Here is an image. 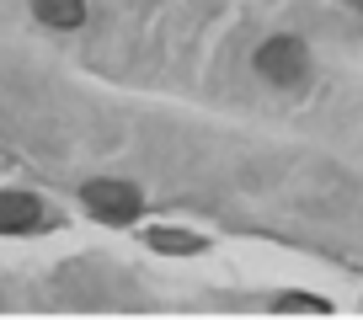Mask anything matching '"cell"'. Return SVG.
I'll use <instances>...</instances> for the list:
<instances>
[{
    "label": "cell",
    "instance_id": "6da1fadb",
    "mask_svg": "<svg viewBox=\"0 0 363 320\" xmlns=\"http://www.w3.org/2000/svg\"><path fill=\"white\" fill-rule=\"evenodd\" d=\"M257 75L267 80V86H284V91H294L299 80L310 75V48L299 43V38H289V33L267 38V43L257 48Z\"/></svg>",
    "mask_w": 363,
    "mask_h": 320
},
{
    "label": "cell",
    "instance_id": "7a4b0ae2",
    "mask_svg": "<svg viewBox=\"0 0 363 320\" xmlns=\"http://www.w3.org/2000/svg\"><path fill=\"white\" fill-rule=\"evenodd\" d=\"M86 208L96 219H107V224H128V219H139V208H145V198H139V187L128 182H86Z\"/></svg>",
    "mask_w": 363,
    "mask_h": 320
},
{
    "label": "cell",
    "instance_id": "3957f363",
    "mask_svg": "<svg viewBox=\"0 0 363 320\" xmlns=\"http://www.w3.org/2000/svg\"><path fill=\"white\" fill-rule=\"evenodd\" d=\"M43 224V203H38L33 193H16V187H6L0 193V235H22V229Z\"/></svg>",
    "mask_w": 363,
    "mask_h": 320
},
{
    "label": "cell",
    "instance_id": "277c9868",
    "mask_svg": "<svg viewBox=\"0 0 363 320\" xmlns=\"http://www.w3.org/2000/svg\"><path fill=\"white\" fill-rule=\"evenodd\" d=\"M33 11H38V22H48V27H80L86 22V0H33Z\"/></svg>",
    "mask_w": 363,
    "mask_h": 320
},
{
    "label": "cell",
    "instance_id": "5b68a950",
    "mask_svg": "<svg viewBox=\"0 0 363 320\" xmlns=\"http://www.w3.org/2000/svg\"><path fill=\"white\" fill-rule=\"evenodd\" d=\"M150 246H155V251H177V256L203 251V240H193L187 229H155V235H150Z\"/></svg>",
    "mask_w": 363,
    "mask_h": 320
},
{
    "label": "cell",
    "instance_id": "8992f818",
    "mask_svg": "<svg viewBox=\"0 0 363 320\" xmlns=\"http://www.w3.org/2000/svg\"><path fill=\"white\" fill-rule=\"evenodd\" d=\"M278 309H315V315H320V309H326V299H310V294H284V299H278Z\"/></svg>",
    "mask_w": 363,
    "mask_h": 320
},
{
    "label": "cell",
    "instance_id": "52a82bcc",
    "mask_svg": "<svg viewBox=\"0 0 363 320\" xmlns=\"http://www.w3.org/2000/svg\"><path fill=\"white\" fill-rule=\"evenodd\" d=\"M358 11H363V0H358Z\"/></svg>",
    "mask_w": 363,
    "mask_h": 320
}]
</instances>
